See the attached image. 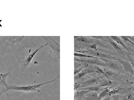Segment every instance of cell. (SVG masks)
Segmentation results:
<instances>
[{
  "mask_svg": "<svg viewBox=\"0 0 134 100\" xmlns=\"http://www.w3.org/2000/svg\"><path fill=\"white\" fill-rule=\"evenodd\" d=\"M110 38L113 40L115 42H116L118 43H119L121 45L124 47L125 49H126L127 50V51L129 52H131L132 51L131 50H130L129 48H128L126 45L125 44L123 43V42L122 41V40H121V38L120 37H118V36H110Z\"/></svg>",
  "mask_w": 134,
  "mask_h": 100,
  "instance_id": "16",
  "label": "cell"
},
{
  "mask_svg": "<svg viewBox=\"0 0 134 100\" xmlns=\"http://www.w3.org/2000/svg\"><path fill=\"white\" fill-rule=\"evenodd\" d=\"M43 39L45 41L47 46L50 47L53 51L56 59H60V44L54 39L52 37L42 36Z\"/></svg>",
  "mask_w": 134,
  "mask_h": 100,
  "instance_id": "3",
  "label": "cell"
},
{
  "mask_svg": "<svg viewBox=\"0 0 134 100\" xmlns=\"http://www.w3.org/2000/svg\"><path fill=\"white\" fill-rule=\"evenodd\" d=\"M102 69L103 72H104V75L107 77V79H109V77H117L119 76L118 74L115 73L114 71L112 70H110L107 68H101Z\"/></svg>",
  "mask_w": 134,
  "mask_h": 100,
  "instance_id": "15",
  "label": "cell"
},
{
  "mask_svg": "<svg viewBox=\"0 0 134 100\" xmlns=\"http://www.w3.org/2000/svg\"><path fill=\"white\" fill-rule=\"evenodd\" d=\"M114 100H119V95L115 96H114Z\"/></svg>",
  "mask_w": 134,
  "mask_h": 100,
  "instance_id": "26",
  "label": "cell"
},
{
  "mask_svg": "<svg viewBox=\"0 0 134 100\" xmlns=\"http://www.w3.org/2000/svg\"><path fill=\"white\" fill-rule=\"evenodd\" d=\"M88 66V65L87 66H83V67H80L79 68L77 69H75V71H74V75H76L80 73L81 72H82L86 67H87Z\"/></svg>",
  "mask_w": 134,
  "mask_h": 100,
  "instance_id": "21",
  "label": "cell"
},
{
  "mask_svg": "<svg viewBox=\"0 0 134 100\" xmlns=\"http://www.w3.org/2000/svg\"><path fill=\"white\" fill-rule=\"evenodd\" d=\"M9 74V73L0 74V96L9 91V88L10 85L8 84L6 79Z\"/></svg>",
  "mask_w": 134,
  "mask_h": 100,
  "instance_id": "5",
  "label": "cell"
},
{
  "mask_svg": "<svg viewBox=\"0 0 134 100\" xmlns=\"http://www.w3.org/2000/svg\"><path fill=\"white\" fill-rule=\"evenodd\" d=\"M74 56L75 57H80V58H90V59H94L96 58V57H94L93 56H90V55H88L87 54H84L79 53H76L75 52L74 53Z\"/></svg>",
  "mask_w": 134,
  "mask_h": 100,
  "instance_id": "19",
  "label": "cell"
},
{
  "mask_svg": "<svg viewBox=\"0 0 134 100\" xmlns=\"http://www.w3.org/2000/svg\"><path fill=\"white\" fill-rule=\"evenodd\" d=\"M133 55H134V52H133Z\"/></svg>",
  "mask_w": 134,
  "mask_h": 100,
  "instance_id": "27",
  "label": "cell"
},
{
  "mask_svg": "<svg viewBox=\"0 0 134 100\" xmlns=\"http://www.w3.org/2000/svg\"><path fill=\"white\" fill-rule=\"evenodd\" d=\"M75 41L81 42V43H84L86 44H93L94 42H96V41L93 40L92 38H89L87 37L84 36H79V37H75Z\"/></svg>",
  "mask_w": 134,
  "mask_h": 100,
  "instance_id": "11",
  "label": "cell"
},
{
  "mask_svg": "<svg viewBox=\"0 0 134 100\" xmlns=\"http://www.w3.org/2000/svg\"><path fill=\"white\" fill-rule=\"evenodd\" d=\"M99 59L102 60L106 65V67L111 69L112 70H117V71H121L122 70V67L121 64L119 62H116L114 61L111 60H107V59H101L99 58Z\"/></svg>",
  "mask_w": 134,
  "mask_h": 100,
  "instance_id": "8",
  "label": "cell"
},
{
  "mask_svg": "<svg viewBox=\"0 0 134 100\" xmlns=\"http://www.w3.org/2000/svg\"><path fill=\"white\" fill-rule=\"evenodd\" d=\"M94 72H96V71L94 69L93 66H91V67H90L88 65L82 72H81L80 73H79L77 75L75 76V80H76L78 79H80L87 74L92 73H94Z\"/></svg>",
  "mask_w": 134,
  "mask_h": 100,
  "instance_id": "9",
  "label": "cell"
},
{
  "mask_svg": "<svg viewBox=\"0 0 134 100\" xmlns=\"http://www.w3.org/2000/svg\"><path fill=\"white\" fill-rule=\"evenodd\" d=\"M113 84V82L110 80H102L101 81H99L95 85V86L101 87L103 86H109Z\"/></svg>",
  "mask_w": 134,
  "mask_h": 100,
  "instance_id": "17",
  "label": "cell"
},
{
  "mask_svg": "<svg viewBox=\"0 0 134 100\" xmlns=\"http://www.w3.org/2000/svg\"><path fill=\"white\" fill-rule=\"evenodd\" d=\"M82 98V100H98V96L96 92H90Z\"/></svg>",
  "mask_w": 134,
  "mask_h": 100,
  "instance_id": "12",
  "label": "cell"
},
{
  "mask_svg": "<svg viewBox=\"0 0 134 100\" xmlns=\"http://www.w3.org/2000/svg\"><path fill=\"white\" fill-rule=\"evenodd\" d=\"M127 58H128V59H129V61L130 62V63H131V64L132 66L133 67V69H134V59H133V58L131 57V56H130L129 54H127Z\"/></svg>",
  "mask_w": 134,
  "mask_h": 100,
  "instance_id": "22",
  "label": "cell"
},
{
  "mask_svg": "<svg viewBox=\"0 0 134 100\" xmlns=\"http://www.w3.org/2000/svg\"><path fill=\"white\" fill-rule=\"evenodd\" d=\"M104 41H107V42H108L116 51L119 52H121V49L120 47L117 44L116 42L112 40L110 37H104Z\"/></svg>",
  "mask_w": 134,
  "mask_h": 100,
  "instance_id": "14",
  "label": "cell"
},
{
  "mask_svg": "<svg viewBox=\"0 0 134 100\" xmlns=\"http://www.w3.org/2000/svg\"><path fill=\"white\" fill-rule=\"evenodd\" d=\"M90 91H78L75 95V98H79L81 99L84 96H85L87 94L89 93Z\"/></svg>",
  "mask_w": 134,
  "mask_h": 100,
  "instance_id": "18",
  "label": "cell"
},
{
  "mask_svg": "<svg viewBox=\"0 0 134 100\" xmlns=\"http://www.w3.org/2000/svg\"><path fill=\"white\" fill-rule=\"evenodd\" d=\"M121 38L126 42H129V43H131V44H132L133 45H134V42H133L132 41H131V40H130V39L128 38L127 37H126V36H121Z\"/></svg>",
  "mask_w": 134,
  "mask_h": 100,
  "instance_id": "24",
  "label": "cell"
},
{
  "mask_svg": "<svg viewBox=\"0 0 134 100\" xmlns=\"http://www.w3.org/2000/svg\"><path fill=\"white\" fill-rule=\"evenodd\" d=\"M120 92V90H111L109 92H108L107 95H106V97L107 96H111L113 95H115L119 93Z\"/></svg>",
  "mask_w": 134,
  "mask_h": 100,
  "instance_id": "20",
  "label": "cell"
},
{
  "mask_svg": "<svg viewBox=\"0 0 134 100\" xmlns=\"http://www.w3.org/2000/svg\"><path fill=\"white\" fill-rule=\"evenodd\" d=\"M47 44H46L45 45H43V46H41V47L36 49L34 52H33L32 53L29 54L28 55V56L26 58V59H22L20 61V64H21V66L22 68H25L26 67L28 66L29 65V64L31 63V61L32 60V59L34 58V57L35 56V55L36 54V53L40 50L41 49H42V48L43 47H46V46H47Z\"/></svg>",
  "mask_w": 134,
  "mask_h": 100,
  "instance_id": "6",
  "label": "cell"
},
{
  "mask_svg": "<svg viewBox=\"0 0 134 100\" xmlns=\"http://www.w3.org/2000/svg\"><path fill=\"white\" fill-rule=\"evenodd\" d=\"M102 90V89H101L100 87L95 86H91L80 88L78 89V91H89L90 92L100 93Z\"/></svg>",
  "mask_w": 134,
  "mask_h": 100,
  "instance_id": "13",
  "label": "cell"
},
{
  "mask_svg": "<svg viewBox=\"0 0 134 100\" xmlns=\"http://www.w3.org/2000/svg\"><path fill=\"white\" fill-rule=\"evenodd\" d=\"M119 63L121 64L123 68V70L126 72L132 74L134 75V70L130 63L121 60H118Z\"/></svg>",
  "mask_w": 134,
  "mask_h": 100,
  "instance_id": "10",
  "label": "cell"
},
{
  "mask_svg": "<svg viewBox=\"0 0 134 100\" xmlns=\"http://www.w3.org/2000/svg\"><path fill=\"white\" fill-rule=\"evenodd\" d=\"M112 98L111 96H107L102 100H110Z\"/></svg>",
  "mask_w": 134,
  "mask_h": 100,
  "instance_id": "25",
  "label": "cell"
},
{
  "mask_svg": "<svg viewBox=\"0 0 134 100\" xmlns=\"http://www.w3.org/2000/svg\"><path fill=\"white\" fill-rule=\"evenodd\" d=\"M60 76V75H59L56 78H55L54 80L51 81H48L47 82H44L43 83L40 84H37V85H29V86H17L15 85H10L9 90H14V91H23V92H34V91H38L37 89L38 88H40L41 86H42L44 85L49 84L50 83L53 82L54 81H56L59 78Z\"/></svg>",
  "mask_w": 134,
  "mask_h": 100,
  "instance_id": "2",
  "label": "cell"
},
{
  "mask_svg": "<svg viewBox=\"0 0 134 100\" xmlns=\"http://www.w3.org/2000/svg\"><path fill=\"white\" fill-rule=\"evenodd\" d=\"M75 52H77L79 53L86 54L88 55H90L92 56H93L94 57L101 58V59H107V60H116V59L111 56L110 54H108L104 53L103 52H101L98 51H95V50H88V51H75Z\"/></svg>",
  "mask_w": 134,
  "mask_h": 100,
  "instance_id": "4",
  "label": "cell"
},
{
  "mask_svg": "<svg viewBox=\"0 0 134 100\" xmlns=\"http://www.w3.org/2000/svg\"><path fill=\"white\" fill-rule=\"evenodd\" d=\"M97 44H98V43L96 42V43H93V44H89L88 45V46H89V48H91L92 49L94 50L95 51H98L97 49Z\"/></svg>",
  "mask_w": 134,
  "mask_h": 100,
  "instance_id": "23",
  "label": "cell"
},
{
  "mask_svg": "<svg viewBox=\"0 0 134 100\" xmlns=\"http://www.w3.org/2000/svg\"><path fill=\"white\" fill-rule=\"evenodd\" d=\"M77 61L78 62L85 63L87 64H91L92 65L99 66L102 67H106L104 63L98 58H96L94 59H76L75 58V62ZM107 68V67H106Z\"/></svg>",
  "mask_w": 134,
  "mask_h": 100,
  "instance_id": "7",
  "label": "cell"
},
{
  "mask_svg": "<svg viewBox=\"0 0 134 100\" xmlns=\"http://www.w3.org/2000/svg\"><path fill=\"white\" fill-rule=\"evenodd\" d=\"M32 47L26 36H0V49L4 53L17 56L25 49Z\"/></svg>",
  "mask_w": 134,
  "mask_h": 100,
  "instance_id": "1",
  "label": "cell"
},
{
  "mask_svg": "<svg viewBox=\"0 0 134 100\" xmlns=\"http://www.w3.org/2000/svg\"><path fill=\"white\" fill-rule=\"evenodd\" d=\"M75 100H76V99H75Z\"/></svg>",
  "mask_w": 134,
  "mask_h": 100,
  "instance_id": "28",
  "label": "cell"
}]
</instances>
